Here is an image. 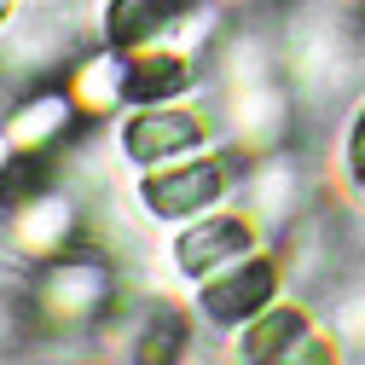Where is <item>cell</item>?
Masks as SVG:
<instances>
[{"mask_svg":"<svg viewBox=\"0 0 365 365\" xmlns=\"http://www.w3.org/2000/svg\"><path fill=\"white\" fill-rule=\"evenodd\" d=\"M6 6H12V0H0V18H6Z\"/></svg>","mask_w":365,"mask_h":365,"instance_id":"obj_9","label":"cell"},{"mask_svg":"<svg viewBox=\"0 0 365 365\" xmlns=\"http://www.w3.org/2000/svg\"><path fill=\"white\" fill-rule=\"evenodd\" d=\"M272 365H331V348L319 342L313 331H302V336H296V342H290L279 359H272Z\"/></svg>","mask_w":365,"mask_h":365,"instance_id":"obj_7","label":"cell"},{"mask_svg":"<svg viewBox=\"0 0 365 365\" xmlns=\"http://www.w3.org/2000/svg\"><path fill=\"white\" fill-rule=\"evenodd\" d=\"M122 145L133 163H163L180 151H197L203 145V122L192 110H174V105H151V110H133L122 128Z\"/></svg>","mask_w":365,"mask_h":365,"instance_id":"obj_2","label":"cell"},{"mask_svg":"<svg viewBox=\"0 0 365 365\" xmlns=\"http://www.w3.org/2000/svg\"><path fill=\"white\" fill-rule=\"evenodd\" d=\"M348 168H354L359 192H365V110L354 116V133H348Z\"/></svg>","mask_w":365,"mask_h":365,"instance_id":"obj_8","label":"cell"},{"mask_svg":"<svg viewBox=\"0 0 365 365\" xmlns=\"http://www.w3.org/2000/svg\"><path fill=\"white\" fill-rule=\"evenodd\" d=\"M302 331H307V319H302L296 307H279V313H267L261 325L244 336V359H250V365H272V359H279V354H284V348L302 336Z\"/></svg>","mask_w":365,"mask_h":365,"instance_id":"obj_5","label":"cell"},{"mask_svg":"<svg viewBox=\"0 0 365 365\" xmlns=\"http://www.w3.org/2000/svg\"><path fill=\"white\" fill-rule=\"evenodd\" d=\"M64 110H70V105L53 99V93H47V99H29V105L12 116V145H47L53 133L64 128Z\"/></svg>","mask_w":365,"mask_h":365,"instance_id":"obj_6","label":"cell"},{"mask_svg":"<svg viewBox=\"0 0 365 365\" xmlns=\"http://www.w3.org/2000/svg\"><path fill=\"white\" fill-rule=\"evenodd\" d=\"M244 250H250V226L244 220H203V226H186V238L174 244V261L186 267L192 279H209V272H220Z\"/></svg>","mask_w":365,"mask_h":365,"instance_id":"obj_4","label":"cell"},{"mask_svg":"<svg viewBox=\"0 0 365 365\" xmlns=\"http://www.w3.org/2000/svg\"><path fill=\"white\" fill-rule=\"evenodd\" d=\"M226 186H232V168H226L220 157H203V163H180V168H163L145 180V203L151 215L163 220H186L197 209H209Z\"/></svg>","mask_w":365,"mask_h":365,"instance_id":"obj_1","label":"cell"},{"mask_svg":"<svg viewBox=\"0 0 365 365\" xmlns=\"http://www.w3.org/2000/svg\"><path fill=\"white\" fill-rule=\"evenodd\" d=\"M279 290V267L272 261H250V267H232L226 279H209L203 284V313L215 325H250V319L272 302Z\"/></svg>","mask_w":365,"mask_h":365,"instance_id":"obj_3","label":"cell"}]
</instances>
